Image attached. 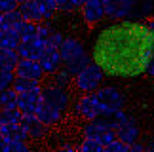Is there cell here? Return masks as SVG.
<instances>
[{
	"label": "cell",
	"instance_id": "6da1fadb",
	"mask_svg": "<svg viewBox=\"0 0 154 152\" xmlns=\"http://www.w3.org/2000/svg\"><path fill=\"white\" fill-rule=\"evenodd\" d=\"M90 53L106 78H139L152 61L154 32L145 21L106 23L93 36Z\"/></svg>",
	"mask_w": 154,
	"mask_h": 152
},
{
	"label": "cell",
	"instance_id": "7a4b0ae2",
	"mask_svg": "<svg viewBox=\"0 0 154 152\" xmlns=\"http://www.w3.org/2000/svg\"><path fill=\"white\" fill-rule=\"evenodd\" d=\"M59 53L63 59V68L70 76L80 74L88 65H91V53H88L84 42L76 36H65L63 44L59 46Z\"/></svg>",
	"mask_w": 154,
	"mask_h": 152
},
{
	"label": "cell",
	"instance_id": "3957f363",
	"mask_svg": "<svg viewBox=\"0 0 154 152\" xmlns=\"http://www.w3.org/2000/svg\"><path fill=\"white\" fill-rule=\"evenodd\" d=\"M116 120L114 118H99L93 122H86L82 126V135L84 139H93V141H99L106 147V144L118 141L116 137Z\"/></svg>",
	"mask_w": 154,
	"mask_h": 152
},
{
	"label": "cell",
	"instance_id": "277c9868",
	"mask_svg": "<svg viewBox=\"0 0 154 152\" xmlns=\"http://www.w3.org/2000/svg\"><path fill=\"white\" fill-rule=\"evenodd\" d=\"M105 78H106V74L95 65V63H91V65H88L80 74L74 76L72 86L80 95H91V93H95L103 87Z\"/></svg>",
	"mask_w": 154,
	"mask_h": 152
},
{
	"label": "cell",
	"instance_id": "5b68a950",
	"mask_svg": "<svg viewBox=\"0 0 154 152\" xmlns=\"http://www.w3.org/2000/svg\"><path fill=\"white\" fill-rule=\"evenodd\" d=\"M95 97L105 112V118H114L118 112L126 110V95L116 86H103L95 91Z\"/></svg>",
	"mask_w": 154,
	"mask_h": 152
},
{
	"label": "cell",
	"instance_id": "8992f818",
	"mask_svg": "<svg viewBox=\"0 0 154 152\" xmlns=\"http://www.w3.org/2000/svg\"><path fill=\"white\" fill-rule=\"evenodd\" d=\"M116 120V137L118 141H122L124 144L131 147V144H137L139 143V137H141V127L137 124V120L133 118L131 114H128L126 110L118 112L114 116Z\"/></svg>",
	"mask_w": 154,
	"mask_h": 152
},
{
	"label": "cell",
	"instance_id": "52a82bcc",
	"mask_svg": "<svg viewBox=\"0 0 154 152\" xmlns=\"http://www.w3.org/2000/svg\"><path fill=\"white\" fill-rule=\"evenodd\" d=\"M42 101L46 105H50V107H53V108L61 110L63 114L72 107V97H70L69 90H67V87L55 86L53 82L42 86Z\"/></svg>",
	"mask_w": 154,
	"mask_h": 152
},
{
	"label": "cell",
	"instance_id": "ba28073f",
	"mask_svg": "<svg viewBox=\"0 0 154 152\" xmlns=\"http://www.w3.org/2000/svg\"><path fill=\"white\" fill-rule=\"evenodd\" d=\"M72 110H74V114L84 122H93V120L105 118V112H103L101 105L97 101L95 93H91V95H80L72 103Z\"/></svg>",
	"mask_w": 154,
	"mask_h": 152
},
{
	"label": "cell",
	"instance_id": "9c48e42d",
	"mask_svg": "<svg viewBox=\"0 0 154 152\" xmlns=\"http://www.w3.org/2000/svg\"><path fill=\"white\" fill-rule=\"evenodd\" d=\"M42 103V87L40 90H32V91H25L17 95V108L23 116H31L36 114V110Z\"/></svg>",
	"mask_w": 154,
	"mask_h": 152
},
{
	"label": "cell",
	"instance_id": "30bf717a",
	"mask_svg": "<svg viewBox=\"0 0 154 152\" xmlns=\"http://www.w3.org/2000/svg\"><path fill=\"white\" fill-rule=\"evenodd\" d=\"M48 48L46 42L40 36L29 38V40H21L19 48H17V53H19L21 59H31V61H38L42 57L44 50Z\"/></svg>",
	"mask_w": 154,
	"mask_h": 152
},
{
	"label": "cell",
	"instance_id": "8fae6325",
	"mask_svg": "<svg viewBox=\"0 0 154 152\" xmlns=\"http://www.w3.org/2000/svg\"><path fill=\"white\" fill-rule=\"evenodd\" d=\"M38 63L42 67L44 74H48V76H55L63 68V59H61V53H59L57 48H46L42 57L38 59Z\"/></svg>",
	"mask_w": 154,
	"mask_h": 152
},
{
	"label": "cell",
	"instance_id": "7c38bea8",
	"mask_svg": "<svg viewBox=\"0 0 154 152\" xmlns=\"http://www.w3.org/2000/svg\"><path fill=\"white\" fill-rule=\"evenodd\" d=\"M103 6L110 23L129 19V0H103Z\"/></svg>",
	"mask_w": 154,
	"mask_h": 152
},
{
	"label": "cell",
	"instance_id": "4fadbf2b",
	"mask_svg": "<svg viewBox=\"0 0 154 152\" xmlns=\"http://www.w3.org/2000/svg\"><path fill=\"white\" fill-rule=\"evenodd\" d=\"M82 14V21L86 25H99L103 19H106V14H105V6H103V0H90L84 8L80 10Z\"/></svg>",
	"mask_w": 154,
	"mask_h": 152
},
{
	"label": "cell",
	"instance_id": "5bb4252c",
	"mask_svg": "<svg viewBox=\"0 0 154 152\" xmlns=\"http://www.w3.org/2000/svg\"><path fill=\"white\" fill-rule=\"evenodd\" d=\"M15 76L17 78H25V80H34V82H42L44 80V71L40 67L38 61H31V59H21L19 65L15 68Z\"/></svg>",
	"mask_w": 154,
	"mask_h": 152
},
{
	"label": "cell",
	"instance_id": "9a60e30c",
	"mask_svg": "<svg viewBox=\"0 0 154 152\" xmlns=\"http://www.w3.org/2000/svg\"><path fill=\"white\" fill-rule=\"evenodd\" d=\"M21 126L25 127L29 139H32V141H40V139H44L46 133H48V129H50V127H46L34 114H31V116H23Z\"/></svg>",
	"mask_w": 154,
	"mask_h": 152
},
{
	"label": "cell",
	"instance_id": "2e32d148",
	"mask_svg": "<svg viewBox=\"0 0 154 152\" xmlns=\"http://www.w3.org/2000/svg\"><path fill=\"white\" fill-rule=\"evenodd\" d=\"M154 11V0H129V19L143 21Z\"/></svg>",
	"mask_w": 154,
	"mask_h": 152
},
{
	"label": "cell",
	"instance_id": "e0dca14e",
	"mask_svg": "<svg viewBox=\"0 0 154 152\" xmlns=\"http://www.w3.org/2000/svg\"><path fill=\"white\" fill-rule=\"evenodd\" d=\"M36 118L42 122V124L46 126V127H53V126H57L59 122L63 120V112L61 110H57V108H53V107H50V105H46L44 101L40 103V107H38V110H36Z\"/></svg>",
	"mask_w": 154,
	"mask_h": 152
},
{
	"label": "cell",
	"instance_id": "ac0fdd59",
	"mask_svg": "<svg viewBox=\"0 0 154 152\" xmlns=\"http://www.w3.org/2000/svg\"><path fill=\"white\" fill-rule=\"evenodd\" d=\"M21 57L15 50H4L0 48V71H10V72H15L17 65H19Z\"/></svg>",
	"mask_w": 154,
	"mask_h": 152
},
{
	"label": "cell",
	"instance_id": "d6986e66",
	"mask_svg": "<svg viewBox=\"0 0 154 152\" xmlns=\"http://www.w3.org/2000/svg\"><path fill=\"white\" fill-rule=\"evenodd\" d=\"M34 4H36V8H38V14L40 17H42V21H51L53 19V15H55V11H59L57 8V4L53 2V0H32Z\"/></svg>",
	"mask_w": 154,
	"mask_h": 152
},
{
	"label": "cell",
	"instance_id": "ffe728a7",
	"mask_svg": "<svg viewBox=\"0 0 154 152\" xmlns=\"http://www.w3.org/2000/svg\"><path fill=\"white\" fill-rule=\"evenodd\" d=\"M19 14L23 17V21H29V23H36V25H40V23H44L42 21V17H40L38 14V8H36V4L32 2H27V4H21L19 6Z\"/></svg>",
	"mask_w": 154,
	"mask_h": 152
},
{
	"label": "cell",
	"instance_id": "44dd1931",
	"mask_svg": "<svg viewBox=\"0 0 154 152\" xmlns=\"http://www.w3.org/2000/svg\"><path fill=\"white\" fill-rule=\"evenodd\" d=\"M19 44H21V36L17 31H0V48L17 51Z\"/></svg>",
	"mask_w": 154,
	"mask_h": 152
},
{
	"label": "cell",
	"instance_id": "7402d4cb",
	"mask_svg": "<svg viewBox=\"0 0 154 152\" xmlns=\"http://www.w3.org/2000/svg\"><path fill=\"white\" fill-rule=\"evenodd\" d=\"M23 23V17L19 14V10L15 11H8V14H2V23H0V31H17Z\"/></svg>",
	"mask_w": 154,
	"mask_h": 152
},
{
	"label": "cell",
	"instance_id": "603a6c76",
	"mask_svg": "<svg viewBox=\"0 0 154 152\" xmlns=\"http://www.w3.org/2000/svg\"><path fill=\"white\" fill-rule=\"evenodd\" d=\"M8 141H31L25 131V127H23L21 124H15V126H6L4 127V135Z\"/></svg>",
	"mask_w": 154,
	"mask_h": 152
},
{
	"label": "cell",
	"instance_id": "cb8c5ba5",
	"mask_svg": "<svg viewBox=\"0 0 154 152\" xmlns=\"http://www.w3.org/2000/svg\"><path fill=\"white\" fill-rule=\"evenodd\" d=\"M14 108H17V91L14 87L0 91V112L2 110H14Z\"/></svg>",
	"mask_w": 154,
	"mask_h": 152
},
{
	"label": "cell",
	"instance_id": "d4e9b609",
	"mask_svg": "<svg viewBox=\"0 0 154 152\" xmlns=\"http://www.w3.org/2000/svg\"><path fill=\"white\" fill-rule=\"evenodd\" d=\"M0 120H2V124H4V126H15V124H21L23 114L19 112V108H14V110H2V112H0Z\"/></svg>",
	"mask_w": 154,
	"mask_h": 152
},
{
	"label": "cell",
	"instance_id": "484cf974",
	"mask_svg": "<svg viewBox=\"0 0 154 152\" xmlns=\"http://www.w3.org/2000/svg\"><path fill=\"white\" fill-rule=\"evenodd\" d=\"M17 32H19L21 40H29V38H34L38 36V25L36 23H29V21H23L19 27H17Z\"/></svg>",
	"mask_w": 154,
	"mask_h": 152
},
{
	"label": "cell",
	"instance_id": "4316f807",
	"mask_svg": "<svg viewBox=\"0 0 154 152\" xmlns=\"http://www.w3.org/2000/svg\"><path fill=\"white\" fill-rule=\"evenodd\" d=\"M105 147L99 141H93V139H82V141L76 144V152H103Z\"/></svg>",
	"mask_w": 154,
	"mask_h": 152
},
{
	"label": "cell",
	"instance_id": "83f0119b",
	"mask_svg": "<svg viewBox=\"0 0 154 152\" xmlns=\"http://www.w3.org/2000/svg\"><path fill=\"white\" fill-rule=\"evenodd\" d=\"M40 82H34V80H25V78H17L15 84H14V90L19 93H25V91H32V90H40Z\"/></svg>",
	"mask_w": 154,
	"mask_h": 152
},
{
	"label": "cell",
	"instance_id": "f1b7e54d",
	"mask_svg": "<svg viewBox=\"0 0 154 152\" xmlns=\"http://www.w3.org/2000/svg\"><path fill=\"white\" fill-rule=\"evenodd\" d=\"M17 80L15 72H10V71H0V91L4 90H11Z\"/></svg>",
	"mask_w": 154,
	"mask_h": 152
},
{
	"label": "cell",
	"instance_id": "f546056e",
	"mask_svg": "<svg viewBox=\"0 0 154 152\" xmlns=\"http://www.w3.org/2000/svg\"><path fill=\"white\" fill-rule=\"evenodd\" d=\"M51 82H53L55 86H59V87H67V90H69V86L74 82V78H72V76H70L67 71H65V68H61V71H59L55 76H53V80H51Z\"/></svg>",
	"mask_w": 154,
	"mask_h": 152
},
{
	"label": "cell",
	"instance_id": "4dcf8cb0",
	"mask_svg": "<svg viewBox=\"0 0 154 152\" xmlns=\"http://www.w3.org/2000/svg\"><path fill=\"white\" fill-rule=\"evenodd\" d=\"M6 152H32V147L29 141H8Z\"/></svg>",
	"mask_w": 154,
	"mask_h": 152
},
{
	"label": "cell",
	"instance_id": "1f68e13d",
	"mask_svg": "<svg viewBox=\"0 0 154 152\" xmlns=\"http://www.w3.org/2000/svg\"><path fill=\"white\" fill-rule=\"evenodd\" d=\"M19 10V2L17 0H0V11L8 14V11H15Z\"/></svg>",
	"mask_w": 154,
	"mask_h": 152
},
{
	"label": "cell",
	"instance_id": "d6a6232c",
	"mask_svg": "<svg viewBox=\"0 0 154 152\" xmlns=\"http://www.w3.org/2000/svg\"><path fill=\"white\" fill-rule=\"evenodd\" d=\"M128 150V144H124L122 141H114L110 144H106L103 152H126Z\"/></svg>",
	"mask_w": 154,
	"mask_h": 152
},
{
	"label": "cell",
	"instance_id": "836d02e7",
	"mask_svg": "<svg viewBox=\"0 0 154 152\" xmlns=\"http://www.w3.org/2000/svg\"><path fill=\"white\" fill-rule=\"evenodd\" d=\"M53 2L57 4V8H59V11H63V14H67V11H74L72 0H53Z\"/></svg>",
	"mask_w": 154,
	"mask_h": 152
},
{
	"label": "cell",
	"instance_id": "e575fe53",
	"mask_svg": "<svg viewBox=\"0 0 154 152\" xmlns=\"http://www.w3.org/2000/svg\"><path fill=\"white\" fill-rule=\"evenodd\" d=\"M145 150H146L145 144L137 143V144H131V147H128V150H126V152H145Z\"/></svg>",
	"mask_w": 154,
	"mask_h": 152
},
{
	"label": "cell",
	"instance_id": "d590c367",
	"mask_svg": "<svg viewBox=\"0 0 154 152\" xmlns=\"http://www.w3.org/2000/svg\"><path fill=\"white\" fill-rule=\"evenodd\" d=\"M55 152H76V147H72V144H69V143H65L61 148H57Z\"/></svg>",
	"mask_w": 154,
	"mask_h": 152
},
{
	"label": "cell",
	"instance_id": "8d00e7d4",
	"mask_svg": "<svg viewBox=\"0 0 154 152\" xmlns=\"http://www.w3.org/2000/svg\"><path fill=\"white\" fill-rule=\"evenodd\" d=\"M88 2H90V0H72V6H74V10H82Z\"/></svg>",
	"mask_w": 154,
	"mask_h": 152
},
{
	"label": "cell",
	"instance_id": "74e56055",
	"mask_svg": "<svg viewBox=\"0 0 154 152\" xmlns=\"http://www.w3.org/2000/svg\"><path fill=\"white\" fill-rule=\"evenodd\" d=\"M6 147H8V139L0 137V152H6Z\"/></svg>",
	"mask_w": 154,
	"mask_h": 152
},
{
	"label": "cell",
	"instance_id": "f35d334b",
	"mask_svg": "<svg viewBox=\"0 0 154 152\" xmlns=\"http://www.w3.org/2000/svg\"><path fill=\"white\" fill-rule=\"evenodd\" d=\"M146 74L154 78V55H152V61H150V65H149V71H146Z\"/></svg>",
	"mask_w": 154,
	"mask_h": 152
},
{
	"label": "cell",
	"instance_id": "ab89813d",
	"mask_svg": "<svg viewBox=\"0 0 154 152\" xmlns=\"http://www.w3.org/2000/svg\"><path fill=\"white\" fill-rule=\"evenodd\" d=\"M4 127H6V126L2 124V120H0V137H2V135H4Z\"/></svg>",
	"mask_w": 154,
	"mask_h": 152
},
{
	"label": "cell",
	"instance_id": "60d3db41",
	"mask_svg": "<svg viewBox=\"0 0 154 152\" xmlns=\"http://www.w3.org/2000/svg\"><path fill=\"white\" fill-rule=\"evenodd\" d=\"M17 2H19V6H21V4H27V2H31V0H17Z\"/></svg>",
	"mask_w": 154,
	"mask_h": 152
},
{
	"label": "cell",
	"instance_id": "b9f144b4",
	"mask_svg": "<svg viewBox=\"0 0 154 152\" xmlns=\"http://www.w3.org/2000/svg\"><path fill=\"white\" fill-rule=\"evenodd\" d=\"M145 152H154V147H149V148H146Z\"/></svg>",
	"mask_w": 154,
	"mask_h": 152
},
{
	"label": "cell",
	"instance_id": "7bdbcfd3",
	"mask_svg": "<svg viewBox=\"0 0 154 152\" xmlns=\"http://www.w3.org/2000/svg\"><path fill=\"white\" fill-rule=\"evenodd\" d=\"M0 23H2V11H0Z\"/></svg>",
	"mask_w": 154,
	"mask_h": 152
}]
</instances>
